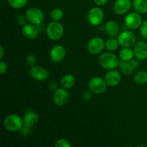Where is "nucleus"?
I'll use <instances>...</instances> for the list:
<instances>
[{
  "instance_id": "f257e3e1",
  "label": "nucleus",
  "mask_w": 147,
  "mask_h": 147,
  "mask_svg": "<svg viewBox=\"0 0 147 147\" xmlns=\"http://www.w3.org/2000/svg\"><path fill=\"white\" fill-rule=\"evenodd\" d=\"M98 63L103 69L110 70L119 67L120 60L112 52H107L100 55L98 58Z\"/></svg>"
},
{
  "instance_id": "f03ea898",
  "label": "nucleus",
  "mask_w": 147,
  "mask_h": 147,
  "mask_svg": "<svg viewBox=\"0 0 147 147\" xmlns=\"http://www.w3.org/2000/svg\"><path fill=\"white\" fill-rule=\"evenodd\" d=\"M4 129L9 132H16L20 131L24 125L23 119L17 114H9L4 119Z\"/></svg>"
},
{
  "instance_id": "7ed1b4c3",
  "label": "nucleus",
  "mask_w": 147,
  "mask_h": 147,
  "mask_svg": "<svg viewBox=\"0 0 147 147\" xmlns=\"http://www.w3.org/2000/svg\"><path fill=\"white\" fill-rule=\"evenodd\" d=\"M64 27L59 22L53 21L49 23L46 27V34L52 40H59L64 34Z\"/></svg>"
},
{
  "instance_id": "20e7f679",
  "label": "nucleus",
  "mask_w": 147,
  "mask_h": 147,
  "mask_svg": "<svg viewBox=\"0 0 147 147\" xmlns=\"http://www.w3.org/2000/svg\"><path fill=\"white\" fill-rule=\"evenodd\" d=\"M107 83L105 79L101 77L96 76L92 78L88 82V88L94 94H102L107 89Z\"/></svg>"
},
{
  "instance_id": "39448f33",
  "label": "nucleus",
  "mask_w": 147,
  "mask_h": 147,
  "mask_svg": "<svg viewBox=\"0 0 147 147\" xmlns=\"http://www.w3.org/2000/svg\"><path fill=\"white\" fill-rule=\"evenodd\" d=\"M25 16L29 22L35 25L42 23L45 18L43 11L37 7H31L28 9L26 11Z\"/></svg>"
},
{
  "instance_id": "423d86ee",
  "label": "nucleus",
  "mask_w": 147,
  "mask_h": 147,
  "mask_svg": "<svg viewBox=\"0 0 147 147\" xmlns=\"http://www.w3.org/2000/svg\"><path fill=\"white\" fill-rule=\"evenodd\" d=\"M106 47V42L100 37H94L90 39L87 45V49L91 55L100 54Z\"/></svg>"
},
{
  "instance_id": "0eeeda50",
  "label": "nucleus",
  "mask_w": 147,
  "mask_h": 147,
  "mask_svg": "<svg viewBox=\"0 0 147 147\" xmlns=\"http://www.w3.org/2000/svg\"><path fill=\"white\" fill-rule=\"evenodd\" d=\"M124 22L126 27L131 30H136L141 27L143 20L141 14L136 11H133L126 16Z\"/></svg>"
},
{
  "instance_id": "6e6552de",
  "label": "nucleus",
  "mask_w": 147,
  "mask_h": 147,
  "mask_svg": "<svg viewBox=\"0 0 147 147\" xmlns=\"http://www.w3.org/2000/svg\"><path fill=\"white\" fill-rule=\"evenodd\" d=\"M118 40L119 44L122 47H131L136 44V36L133 32L126 30L119 34L118 36Z\"/></svg>"
},
{
  "instance_id": "1a4fd4ad",
  "label": "nucleus",
  "mask_w": 147,
  "mask_h": 147,
  "mask_svg": "<svg viewBox=\"0 0 147 147\" xmlns=\"http://www.w3.org/2000/svg\"><path fill=\"white\" fill-rule=\"evenodd\" d=\"M104 19V12L99 7H96L90 9L88 13V20L93 26H98L103 22Z\"/></svg>"
},
{
  "instance_id": "9d476101",
  "label": "nucleus",
  "mask_w": 147,
  "mask_h": 147,
  "mask_svg": "<svg viewBox=\"0 0 147 147\" xmlns=\"http://www.w3.org/2000/svg\"><path fill=\"white\" fill-rule=\"evenodd\" d=\"M70 94L65 88H60L55 90L53 96V100L57 106H63L68 102Z\"/></svg>"
},
{
  "instance_id": "9b49d317",
  "label": "nucleus",
  "mask_w": 147,
  "mask_h": 147,
  "mask_svg": "<svg viewBox=\"0 0 147 147\" xmlns=\"http://www.w3.org/2000/svg\"><path fill=\"white\" fill-rule=\"evenodd\" d=\"M30 75L34 80L37 81H45L49 77V72L45 67L39 65H34L31 67Z\"/></svg>"
},
{
  "instance_id": "f8f14e48",
  "label": "nucleus",
  "mask_w": 147,
  "mask_h": 147,
  "mask_svg": "<svg viewBox=\"0 0 147 147\" xmlns=\"http://www.w3.org/2000/svg\"><path fill=\"white\" fill-rule=\"evenodd\" d=\"M65 49L60 45H57L53 47L50 52V57L53 62L55 63H60L65 57Z\"/></svg>"
},
{
  "instance_id": "ddd939ff",
  "label": "nucleus",
  "mask_w": 147,
  "mask_h": 147,
  "mask_svg": "<svg viewBox=\"0 0 147 147\" xmlns=\"http://www.w3.org/2000/svg\"><path fill=\"white\" fill-rule=\"evenodd\" d=\"M131 7V0H116L114 4L113 9L115 13L119 15L126 14Z\"/></svg>"
},
{
  "instance_id": "4468645a",
  "label": "nucleus",
  "mask_w": 147,
  "mask_h": 147,
  "mask_svg": "<svg viewBox=\"0 0 147 147\" xmlns=\"http://www.w3.org/2000/svg\"><path fill=\"white\" fill-rule=\"evenodd\" d=\"M104 79L108 86L113 87L119 84L121 80V77L120 73L118 70L113 69V70H110L106 73Z\"/></svg>"
},
{
  "instance_id": "2eb2a0df",
  "label": "nucleus",
  "mask_w": 147,
  "mask_h": 147,
  "mask_svg": "<svg viewBox=\"0 0 147 147\" xmlns=\"http://www.w3.org/2000/svg\"><path fill=\"white\" fill-rule=\"evenodd\" d=\"M134 55L136 59L141 61L147 59V43L144 42H139L136 43L134 47Z\"/></svg>"
},
{
  "instance_id": "dca6fc26",
  "label": "nucleus",
  "mask_w": 147,
  "mask_h": 147,
  "mask_svg": "<svg viewBox=\"0 0 147 147\" xmlns=\"http://www.w3.org/2000/svg\"><path fill=\"white\" fill-rule=\"evenodd\" d=\"M22 32L23 35L30 40H34L35 38H37L40 33L37 25L32 24V23L25 24L24 25H23Z\"/></svg>"
},
{
  "instance_id": "f3484780",
  "label": "nucleus",
  "mask_w": 147,
  "mask_h": 147,
  "mask_svg": "<svg viewBox=\"0 0 147 147\" xmlns=\"http://www.w3.org/2000/svg\"><path fill=\"white\" fill-rule=\"evenodd\" d=\"M105 30L108 35L111 37H118L120 34V27L116 22L110 20L106 22Z\"/></svg>"
},
{
  "instance_id": "a211bd4d",
  "label": "nucleus",
  "mask_w": 147,
  "mask_h": 147,
  "mask_svg": "<svg viewBox=\"0 0 147 147\" xmlns=\"http://www.w3.org/2000/svg\"><path fill=\"white\" fill-rule=\"evenodd\" d=\"M23 121H24V125H26V126H28L32 128L38 122L39 117L36 113L29 111L28 112H27L24 114V118H23Z\"/></svg>"
},
{
  "instance_id": "6ab92c4d",
  "label": "nucleus",
  "mask_w": 147,
  "mask_h": 147,
  "mask_svg": "<svg viewBox=\"0 0 147 147\" xmlns=\"http://www.w3.org/2000/svg\"><path fill=\"white\" fill-rule=\"evenodd\" d=\"M134 57V52L131 47H123L119 52V58L123 61L130 62Z\"/></svg>"
},
{
  "instance_id": "aec40b11",
  "label": "nucleus",
  "mask_w": 147,
  "mask_h": 147,
  "mask_svg": "<svg viewBox=\"0 0 147 147\" xmlns=\"http://www.w3.org/2000/svg\"><path fill=\"white\" fill-rule=\"evenodd\" d=\"M60 83H61V86L65 88H71L76 84V78L73 75L66 74L62 77Z\"/></svg>"
},
{
  "instance_id": "412c9836",
  "label": "nucleus",
  "mask_w": 147,
  "mask_h": 147,
  "mask_svg": "<svg viewBox=\"0 0 147 147\" xmlns=\"http://www.w3.org/2000/svg\"><path fill=\"white\" fill-rule=\"evenodd\" d=\"M132 4L136 12L141 14L147 12V0H134Z\"/></svg>"
},
{
  "instance_id": "4be33fe9",
  "label": "nucleus",
  "mask_w": 147,
  "mask_h": 147,
  "mask_svg": "<svg viewBox=\"0 0 147 147\" xmlns=\"http://www.w3.org/2000/svg\"><path fill=\"white\" fill-rule=\"evenodd\" d=\"M119 67V68H120L121 72L123 75H126V76H129V75H131L132 73V72H133V70H134V67H132L130 62L123 61V60L120 61Z\"/></svg>"
},
{
  "instance_id": "5701e85b",
  "label": "nucleus",
  "mask_w": 147,
  "mask_h": 147,
  "mask_svg": "<svg viewBox=\"0 0 147 147\" xmlns=\"http://www.w3.org/2000/svg\"><path fill=\"white\" fill-rule=\"evenodd\" d=\"M119 45L120 44L118 39H115L114 37H111L106 42V48L109 52L116 51L119 48Z\"/></svg>"
},
{
  "instance_id": "b1692460",
  "label": "nucleus",
  "mask_w": 147,
  "mask_h": 147,
  "mask_svg": "<svg viewBox=\"0 0 147 147\" xmlns=\"http://www.w3.org/2000/svg\"><path fill=\"white\" fill-rule=\"evenodd\" d=\"M134 80L138 84L144 85L147 83V72L144 71V70H140L138 71L135 74Z\"/></svg>"
},
{
  "instance_id": "393cba45",
  "label": "nucleus",
  "mask_w": 147,
  "mask_h": 147,
  "mask_svg": "<svg viewBox=\"0 0 147 147\" xmlns=\"http://www.w3.org/2000/svg\"><path fill=\"white\" fill-rule=\"evenodd\" d=\"M64 17V12L60 8H55L50 11V17L52 20L55 22H58L61 20Z\"/></svg>"
},
{
  "instance_id": "a878e982",
  "label": "nucleus",
  "mask_w": 147,
  "mask_h": 147,
  "mask_svg": "<svg viewBox=\"0 0 147 147\" xmlns=\"http://www.w3.org/2000/svg\"><path fill=\"white\" fill-rule=\"evenodd\" d=\"M9 4L14 9H21L27 5L29 0H7Z\"/></svg>"
},
{
  "instance_id": "bb28decb",
  "label": "nucleus",
  "mask_w": 147,
  "mask_h": 147,
  "mask_svg": "<svg viewBox=\"0 0 147 147\" xmlns=\"http://www.w3.org/2000/svg\"><path fill=\"white\" fill-rule=\"evenodd\" d=\"M54 146L55 147H71L72 144L67 139H60L56 141Z\"/></svg>"
},
{
  "instance_id": "cd10ccee",
  "label": "nucleus",
  "mask_w": 147,
  "mask_h": 147,
  "mask_svg": "<svg viewBox=\"0 0 147 147\" xmlns=\"http://www.w3.org/2000/svg\"><path fill=\"white\" fill-rule=\"evenodd\" d=\"M140 28V33L142 37L147 40V20H145L142 22Z\"/></svg>"
},
{
  "instance_id": "c85d7f7f",
  "label": "nucleus",
  "mask_w": 147,
  "mask_h": 147,
  "mask_svg": "<svg viewBox=\"0 0 147 147\" xmlns=\"http://www.w3.org/2000/svg\"><path fill=\"white\" fill-rule=\"evenodd\" d=\"M26 62H27V65H29L30 66L32 67L36 65L37 63V59H36L35 56L33 54H30L27 55V58H26Z\"/></svg>"
},
{
  "instance_id": "c756f323",
  "label": "nucleus",
  "mask_w": 147,
  "mask_h": 147,
  "mask_svg": "<svg viewBox=\"0 0 147 147\" xmlns=\"http://www.w3.org/2000/svg\"><path fill=\"white\" fill-rule=\"evenodd\" d=\"M32 129V127H30V126H26V125H23V126L20 130V132L23 136H27L29 134H30V132H31Z\"/></svg>"
},
{
  "instance_id": "7c9ffc66",
  "label": "nucleus",
  "mask_w": 147,
  "mask_h": 147,
  "mask_svg": "<svg viewBox=\"0 0 147 147\" xmlns=\"http://www.w3.org/2000/svg\"><path fill=\"white\" fill-rule=\"evenodd\" d=\"M16 20H17V22L20 25H24L26 23V20H27V18H26V16H23L22 14H18L16 17Z\"/></svg>"
},
{
  "instance_id": "2f4dec72",
  "label": "nucleus",
  "mask_w": 147,
  "mask_h": 147,
  "mask_svg": "<svg viewBox=\"0 0 147 147\" xmlns=\"http://www.w3.org/2000/svg\"><path fill=\"white\" fill-rule=\"evenodd\" d=\"M92 92L89 91V90H87V91H85L83 94V99L86 101H89L92 99L93 98V94H92Z\"/></svg>"
},
{
  "instance_id": "473e14b6",
  "label": "nucleus",
  "mask_w": 147,
  "mask_h": 147,
  "mask_svg": "<svg viewBox=\"0 0 147 147\" xmlns=\"http://www.w3.org/2000/svg\"><path fill=\"white\" fill-rule=\"evenodd\" d=\"M7 68L8 67H7V63H4V61L0 62V74L4 75V73H7Z\"/></svg>"
},
{
  "instance_id": "72a5a7b5",
  "label": "nucleus",
  "mask_w": 147,
  "mask_h": 147,
  "mask_svg": "<svg viewBox=\"0 0 147 147\" xmlns=\"http://www.w3.org/2000/svg\"><path fill=\"white\" fill-rule=\"evenodd\" d=\"M48 88L50 90L52 91H55V90H57L58 88H57V83L55 81H50L48 83Z\"/></svg>"
},
{
  "instance_id": "f704fd0d",
  "label": "nucleus",
  "mask_w": 147,
  "mask_h": 147,
  "mask_svg": "<svg viewBox=\"0 0 147 147\" xmlns=\"http://www.w3.org/2000/svg\"><path fill=\"white\" fill-rule=\"evenodd\" d=\"M132 67H134V69H136L139 67V60L138 59H133L130 61Z\"/></svg>"
},
{
  "instance_id": "c9c22d12",
  "label": "nucleus",
  "mask_w": 147,
  "mask_h": 147,
  "mask_svg": "<svg viewBox=\"0 0 147 147\" xmlns=\"http://www.w3.org/2000/svg\"><path fill=\"white\" fill-rule=\"evenodd\" d=\"M107 1L108 0H94V2L96 5L101 7V6L105 5L106 2H107Z\"/></svg>"
},
{
  "instance_id": "e433bc0d",
  "label": "nucleus",
  "mask_w": 147,
  "mask_h": 147,
  "mask_svg": "<svg viewBox=\"0 0 147 147\" xmlns=\"http://www.w3.org/2000/svg\"><path fill=\"white\" fill-rule=\"evenodd\" d=\"M37 28H38V30L40 32H42L43 31L45 30V25L42 24V23H41V24H38V25H37Z\"/></svg>"
},
{
  "instance_id": "4c0bfd02",
  "label": "nucleus",
  "mask_w": 147,
  "mask_h": 147,
  "mask_svg": "<svg viewBox=\"0 0 147 147\" xmlns=\"http://www.w3.org/2000/svg\"><path fill=\"white\" fill-rule=\"evenodd\" d=\"M4 55V49L3 46H0V59L2 60L3 57Z\"/></svg>"
}]
</instances>
